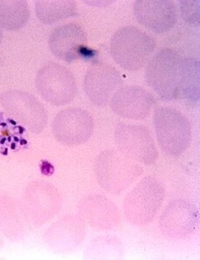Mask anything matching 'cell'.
I'll return each instance as SVG.
<instances>
[{
    "instance_id": "obj_2",
    "label": "cell",
    "mask_w": 200,
    "mask_h": 260,
    "mask_svg": "<svg viewBox=\"0 0 200 260\" xmlns=\"http://www.w3.org/2000/svg\"><path fill=\"white\" fill-rule=\"evenodd\" d=\"M156 47L150 36L138 28H121L110 41V54L113 59L127 71H138L149 60Z\"/></svg>"
},
{
    "instance_id": "obj_13",
    "label": "cell",
    "mask_w": 200,
    "mask_h": 260,
    "mask_svg": "<svg viewBox=\"0 0 200 260\" xmlns=\"http://www.w3.org/2000/svg\"><path fill=\"white\" fill-rule=\"evenodd\" d=\"M197 219V211L193 205L188 201L177 200L165 208L160 219V226L165 235L181 239L195 230Z\"/></svg>"
},
{
    "instance_id": "obj_17",
    "label": "cell",
    "mask_w": 200,
    "mask_h": 260,
    "mask_svg": "<svg viewBox=\"0 0 200 260\" xmlns=\"http://www.w3.org/2000/svg\"><path fill=\"white\" fill-rule=\"evenodd\" d=\"M28 3L24 0H0V26L6 30H18L29 18Z\"/></svg>"
},
{
    "instance_id": "obj_15",
    "label": "cell",
    "mask_w": 200,
    "mask_h": 260,
    "mask_svg": "<svg viewBox=\"0 0 200 260\" xmlns=\"http://www.w3.org/2000/svg\"><path fill=\"white\" fill-rule=\"evenodd\" d=\"M25 201L30 214L40 221H46L58 211L60 197L50 184L36 182L29 185L25 192Z\"/></svg>"
},
{
    "instance_id": "obj_18",
    "label": "cell",
    "mask_w": 200,
    "mask_h": 260,
    "mask_svg": "<svg viewBox=\"0 0 200 260\" xmlns=\"http://www.w3.org/2000/svg\"><path fill=\"white\" fill-rule=\"evenodd\" d=\"M114 205L108 201V199L94 196L88 197L82 202L80 206L81 213L85 217L87 221L94 225L108 228V221L112 222V209Z\"/></svg>"
},
{
    "instance_id": "obj_16",
    "label": "cell",
    "mask_w": 200,
    "mask_h": 260,
    "mask_svg": "<svg viewBox=\"0 0 200 260\" xmlns=\"http://www.w3.org/2000/svg\"><path fill=\"white\" fill-rule=\"evenodd\" d=\"M36 15L44 24H55L77 14V4L72 0H37Z\"/></svg>"
},
{
    "instance_id": "obj_14",
    "label": "cell",
    "mask_w": 200,
    "mask_h": 260,
    "mask_svg": "<svg viewBox=\"0 0 200 260\" xmlns=\"http://www.w3.org/2000/svg\"><path fill=\"white\" fill-rule=\"evenodd\" d=\"M87 38L83 28L77 24H64L54 29L49 38L51 52L65 62H71L80 57V51L85 46Z\"/></svg>"
},
{
    "instance_id": "obj_10",
    "label": "cell",
    "mask_w": 200,
    "mask_h": 260,
    "mask_svg": "<svg viewBox=\"0 0 200 260\" xmlns=\"http://www.w3.org/2000/svg\"><path fill=\"white\" fill-rule=\"evenodd\" d=\"M122 79L119 71L105 63L89 69L84 77V90L88 99L96 106H106L115 92L121 88Z\"/></svg>"
},
{
    "instance_id": "obj_12",
    "label": "cell",
    "mask_w": 200,
    "mask_h": 260,
    "mask_svg": "<svg viewBox=\"0 0 200 260\" xmlns=\"http://www.w3.org/2000/svg\"><path fill=\"white\" fill-rule=\"evenodd\" d=\"M109 104L113 111L121 117L140 120L149 114L154 99L141 87L127 86L118 89Z\"/></svg>"
},
{
    "instance_id": "obj_1",
    "label": "cell",
    "mask_w": 200,
    "mask_h": 260,
    "mask_svg": "<svg viewBox=\"0 0 200 260\" xmlns=\"http://www.w3.org/2000/svg\"><path fill=\"white\" fill-rule=\"evenodd\" d=\"M148 85L164 101L186 99L197 103L200 95V62L176 50H159L147 64Z\"/></svg>"
},
{
    "instance_id": "obj_8",
    "label": "cell",
    "mask_w": 200,
    "mask_h": 260,
    "mask_svg": "<svg viewBox=\"0 0 200 260\" xmlns=\"http://www.w3.org/2000/svg\"><path fill=\"white\" fill-rule=\"evenodd\" d=\"M118 149L130 159L152 165L158 158V149L149 131L138 125L120 123L115 133Z\"/></svg>"
},
{
    "instance_id": "obj_4",
    "label": "cell",
    "mask_w": 200,
    "mask_h": 260,
    "mask_svg": "<svg viewBox=\"0 0 200 260\" xmlns=\"http://www.w3.org/2000/svg\"><path fill=\"white\" fill-rule=\"evenodd\" d=\"M154 126L159 147L168 156H180L188 148L191 125L180 111L169 107H159L154 112Z\"/></svg>"
},
{
    "instance_id": "obj_9",
    "label": "cell",
    "mask_w": 200,
    "mask_h": 260,
    "mask_svg": "<svg viewBox=\"0 0 200 260\" xmlns=\"http://www.w3.org/2000/svg\"><path fill=\"white\" fill-rule=\"evenodd\" d=\"M52 131L55 138L62 145H81L91 137L94 121L87 110L70 108L56 115L52 123Z\"/></svg>"
},
{
    "instance_id": "obj_6",
    "label": "cell",
    "mask_w": 200,
    "mask_h": 260,
    "mask_svg": "<svg viewBox=\"0 0 200 260\" xmlns=\"http://www.w3.org/2000/svg\"><path fill=\"white\" fill-rule=\"evenodd\" d=\"M36 86L42 98L54 106H62L77 93V81L68 69L56 62H48L37 75Z\"/></svg>"
},
{
    "instance_id": "obj_7",
    "label": "cell",
    "mask_w": 200,
    "mask_h": 260,
    "mask_svg": "<svg viewBox=\"0 0 200 260\" xmlns=\"http://www.w3.org/2000/svg\"><path fill=\"white\" fill-rule=\"evenodd\" d=\"M0 104L10 115L32 133H41L47 123V112L34 95L21 90H9L0 95Z\"/></svg>"
},
{
    "instance_id": "obj_20",
    "label": "cell",
    "mask_w": 200,
    "mask_h": 260,
    "mask_svg": "<svg viewBox=\"0 0 200 260\" xmlns=\"http://www.w3.org/2000/svg\"><path fill=\"white\" fill-rule=\"evenodd\" d=\"M2 38H3V31H2V28L0 26V41L2 40Z\"/></svg>"
},
{
    "instance_id": "obj_11",
    "label": "cell",
    "mask_w": 200,
    "mask_h": 260,
    "mask_svg": "<svg viewBox=\"0 0 200 260\" xmlns=\"http://www.w3.org/2000/svg\"><path fill=\"white\" fill-rule=\"evenodd\" d=\"M134 12L140 24L157 34L172 30L178 21L176 6L171 0H137Z\"/></svg>"
},
{
    "instance_id": "obj_5",
    "label": "cell",
    "mask_w": 200,
    "mask_h": 260,
    "mask_svg": "<svg viewBox=\"0 0 200 260\" xmlns=\"http://www.w3.org/2000/svg\"><path fill=\"white\" fill-rule=\"evenodd\" d=\"M165 191L159 180L147 177L128 193L124 201V213L135 225H145L153 219L161 206Z\"/></svg>"
},
{
    "instance_id": "obj_3",
    "label": "cell",
    "mask_w": 200,
    "mask_h": 260,
    "mask_svg": "<svg viewBox=\"0 0 200 260\" xmlns=\"http://www.w3.org/2000/svg\"><path fill=\"white\" fill-rule=\"evenodd\" d=\"M142 168L120 151L106 150L94 163V174L103 188L121 194L142 174Z\"/></svg>"
},
{
    "instance_id": "obj_19",
    "label": "cell",
    "mask_w": 200,
    "mask_h": 260,
    "mask_svg": "<svg viewBox=\"0 0 200 260\" xmlns=\"http://www.w3.org/2000/svg\"><path fill=\"white\" fill-rule=\"evenodd\" d=\"M179 8L183 19L193 26L200 24L199 0H182L179 1Z\"/></svg>"
}]
</instances>
